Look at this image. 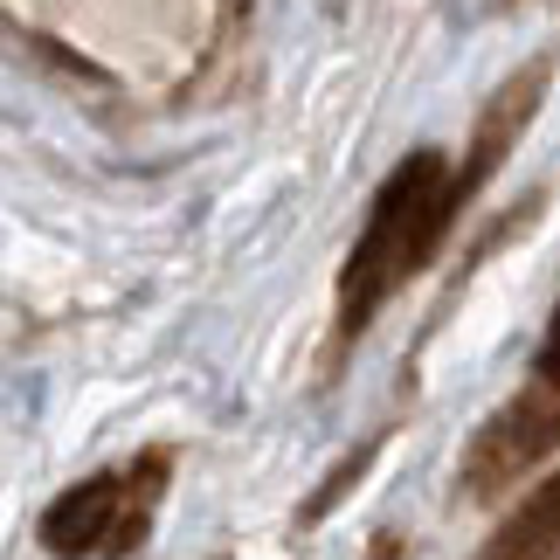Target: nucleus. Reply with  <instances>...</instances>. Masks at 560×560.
Here are the masks:
<instances>
[{
    "mask_svg": "<svg viewBox=\"0 0 560 560\" xmlns=\"http://www.w3.org/2000/svg\"><path fill=\"white\" fill-rule=\"evenodd\" d=\"M464 214V187L436 145L408 153L374 187V208L360 222V243L339 264V339H360L381 318V305L443 249L450 222Z\"/></svg>",
    "mask_w": 560,
    "mask_h": 560,
    "instance_id": "1",
    "label": "nucleus"
},
{
    "mask_svg": "<svg viewBox=\"0 0 560 560\" xmlns=\"http://www.w3.org/2000/svg\"><path fill=\"white\" fill-rule=\"evenodd\" d=\"M166 464H174L166 450H145V457H132L125 470H97V478L70 485L35 526L42 553H56V560H125L145 540V526H153V505L166 491Z\"/></svg>",
    "mask_w": 560,
    "mask_h": 560,
    "instance_id": "2",
    "label": "nucleus"
},
{
    "mask_svg": "<svg viewBox=\"0 0 560 560\" xmlns=\"http://www.w3.org/2000/svg\"><path fill=\"white\" fill-rule=\"evenodd\" d=\"M560 450V387H526L491 416L464 450V499H505L512 485H526L533 470Z\"/></svg>",
    "mask_w": 560,
    "mask_h": 560,
    "instance_id": "3",
    "label": "nucleus"
},
{
    "mask_svg": "<svg viewBox=\"0 0 560 560\" xmlns=\"http://www.w3.org/2000/svg\"><path fill=\"white\" fill-rule=\"evenodd\" d=\"M485 560H560V470L533 485V499L491 533Z\"/></svg>",
    "mask_w": 560,
    "mask_h": 560,
    "instance_id": "4",
    "label": "nucleus"
},
{
    "mask_svg": "<svg viewBox=\"0 0 560 560\" xmlns=\"http://www.w3.org/2000/svg\"><path fill=\"white\" fill-rule=\"evenodd\" d=\"M374 450H381V443H368V450H353V457H347V464L332 470V478H326V491H318V499H312L305 512H298V520H305V526H318V520H326V512H332V505H339V499H347V491H353V478H360V470L374 464Z\"/></svg>",
    "mask_w": 560,
    "mask_h": 560,
    "instance_id": "5",
    "label": "nucleus"
},
{
    "mask_svg": "<svg viewBox=\"0 0 560 560\" xmlns=\"http://www.w3.org/2000/svg\"><path fill=\"white\" fill-rule=\"evenodd\" d=\"M533 374H540V387H560V305H553V318H547V339H540Z\"/></svg>",
    "mask_w": 560,
    "mask_h": 560,
    "instance_id": "6",
    "label": "nucleus"
}]
</instances>
